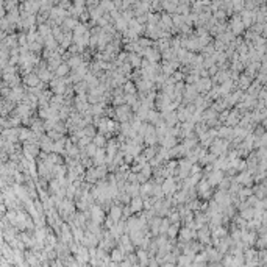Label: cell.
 I'll return each mask as SVG.
<instances>
[{
  "mask_svg": "<svg viewBox=\"0 0 267 267\" xmlns=\"http://www.w3.org/2000/svg\"><path fill=\"white\" fill-rule=\"evenodd\" d=\"M177 231H178V227L175 225V227H169L167 233H169V236H170V238H173V236L177 234Z\"/></svg>",
  "mask_w": 267,
  "mask_h": 267,
  "instance_id": "cell-20",
  "label": "cell"
},
{
  "mask_svg": "<svg viewBox=\"0 0 267 267\" xmlns=\"http://www.w3.org/2000/svg\"><path fill=\"white\" fill-rule=\"evenodd\" d=\"M92 113H95V114L102 113V106H97V105H95L94 108H92Z\"/></svg>",
  "mask_w": 267,
  "mask_h": 267,
  "instance_id": "cell-25",
  "label": "cell"
},
{
  "mask_svg": "<svg viewBox=\"0 0 267 267\" xmlns=\"http://www.w3.org/2000/svg\"><path fill=\"white\" fill-rule=\"evenodd\" d=\"M71 66H75V69H77L80 66V60H78V58H72V60H71Z\"/></svg>",
  "mask_w": 267,
  "mask_h": 267,
  "instance_id": "cell-23",
  "label": "cell"
},
{
  "mask_svg": "<svg viewBox=\"0 0 267 267\" xmlns=\"http://www.w3.org/2000/svg\"><path fill=\"white\" fill-rule=\"evenodd\" d=\"M38 75H39V78H41L42 81H49L50 77H52V75H50V69H49V71H45V69H41Z\"/></svg>",
  "mask_w": 267,
  "mask_h": 267,
  "instance_id": "cell-8",
  "label": "cell"
},
{
  "mask_svg": "<svg viewBox=\"0 0 267 267\" xmlns=\"http://www.w3.org/2000/svg\"><path fill=\"white\" fill-rule=\"evenodd\" d=\"M94 144L97 145V147H103L105 145V138H103V134H99V136H95V139H94Z\"/></svg>",
  "mask_w": 267,
  "mask_h": 267,
  "instance_id": "cell-13",
  "label": "cell"
},
{
  "mask_svg": "<svg viewBox=\"0 0 267 267\" xmlns=\"http://www.w3.org/2000/svg\"><path fill=\"white\" fill-rule=\"evenodd\" d=\"M138 256L142 259V264H145V262H147V259H145V253H144V251H139V253H138Z\"/></svg>",
  "mask_w": 267,
  "mask_h": 267,
  "instance_id": "cell-24",
  "label": "cell"
},
{
  "mask_svg": "<svg viewBox=\"0 0 267 267\" xmlns=\"http://www.w3.org/2000/svg\"><path fill=\"white\" fill-rule=\"evenodd\" d=\"M95 158V164H100V162L105 161V150H97V153L94 155Z\"/></svg>",
  "mask_w": 267,
  "mask_h": 267,
  "instance_id": "cell-7",
  "label": "cell"
},
{
  "mask_svg": "<svg viewBox=\"0 0 267 267\" xmlns=\"http://www.w3.org/2000/svg\"><path fill=\"white\" fill-rule=\"evenodd\" d=\"M39 75H34V73H30V75L25 77V84H28L30 88H34L39 84Z\"/></svg>",
  "mask_w": 267,
  "mask_h": 267,
  "instance_id": "cell-1",
  "label": "cell"
},
{
  "mask_svg": "<svg viewBox=\"0 0 267 267\" xmlns=\"http://www.w3.org/2000/svg\"><path fill=\"white\" fill-rule=\"evenodd\" d=\"M92 220L95 223H100L103 220V212L99 206H92Z\"/></svg>",
  "mask_w": 267,
  "mask_h": 267,
  "instance_id": "cell-2",
  "label": "cell"
},
{
  "mask_svg": "<svg viewBox=\"0 0 267 267\" xmlns=\"http://www.w3.org/2000/svg\"><path fill=\"white\" fill-rule=\"evenodd\" d=\"M142 200L141 199H138V197H134L133 199V202H131V211L133 212H136V211H141L142 209Z\"/></svg>",
  "mask_w": 267,
  "mask_h": 267,
  "instance_id": "cell-3",
  "label": "cell"
},
{
  "mask_svg": "<svg viewBox=\"0 0 267 267\" xmlns=\"http://www.w3.org/2000/svg\"><path fill=\"white\" fill-rule=\"evenodd\" d=\"M160 230H161V233H167V230H169V222H167V220H162V222H161Z\"/></svg>",
  "mask_w": 267,
  "mask_h": 267,
  "instance_id": "cell-17",
  "label": "cell"
},
{
  "mask_svg": "<svg viewBox=\"0 0 267 267\" xmlns=\"http://www.w3.org/2000/svg\"><path fill=\"white\" fill-rule=\"evenodd\" d=\"M125 89L128 91V94H134V86L131 83H128V84H125Z\"/></svg>",
  "mask_w": 267,
  "mask_h": 267,
  "instance_id": "cell-22",
  "label": "cell"
},
{
  "mask_svg": "<svg viewBox=\"0 0 267 267\" xmlns=\"http://www.w3.org/2000/svg\"><path fill=\"white\" fill-rule=\"evenodd\" d=\"M192 236H194V233H192L191 230H188V228L181 230V238L183 239H189V238H192Z\"/></svg>",
  "mask_w": 267,
  "mask_h": 267,
  "instance_id": "cell-14",
  "label": "cell"
},
{
  "mask_svg": "<svg viewBox=\"0 0 267 267\" xmlns=\"http://www.w3.org/2000/svg\"><path fill=\"white\" fill-rule=\"evenodd\" d=\"M86 152L89 153V156H94V155L95 153H97V149H95V145H88V150H86Z\"/></svg>",
  "mask_w": 267,
  "mask_h": 267,
  "instance_id": "cell-19",
  "label": "cell"
},
{
  "mask_svg": "<svg viewBox=\"0 0 267 267\" xmlns=\"http://www.w3.org/2000/svg\"><path fill=\"white\" fill-rule=\"evenodd\" d=\"M117 116H119L120 120H127V119H128V108H127V106L117 108Z\"/></svg>",
  "mask_w": 267,
  "mask_h": 267,
  "instance_id": "cell-4",
  "label": "cell"
},
{
  "mask_svg": "<svg viewBox=\"0 0 267 267\" xmlns=\"http://www.w3.org/2000/svg\"><path fill=\"white\" fill-rule=\"evenodd\" d=\"M122 256H123V251L122 250H114L113 253H111V258H113L114 261H120Z\"/></svg>",
  "mask_w": 267,
  "mask_h": 267,
  "instance_id": "cell-10",
  "label": "cell"
},
{
  "mask_svg": "<svg viewBox=\"0 0 267 267\" xmlns=\"http://www.w3.org/2000/svg\"><path fill=\"white\" fill-rule=\"evenodd\" d=\"M139 191H141V189H139V186H136V184H131V186H128V194L133 195V197H136Z\"/></svg>",
  "mask_w": 267,
  "mask_h": 267,
  "instance_id": "cell-12",
  "label": "cell"
},
{
  "mask_svg": "<svg viewBox=\"0 0 267 267\" xmlns=\"http://www.w3.org/2000/svg\"><path fill=\"white\" fill-rule=\"evenodd\" d=\"M177 119H178V114H175V113L167 114V117H166V120H167V125H173V123L177 122Z\"/></svg>",
  "mask_w": 267,
  "mask_h": 267,
  "instance_id": "cell-9",
  "label": "cell"
},
{
  "mask_svg": "<svg viewBox=\"0 0 267 267\" xmlns=\"http://www.w3.org/2000/svg\"><path fill=\"white\" fill-rule=\"evenodd\" d=\"M133 64H134V66L139 64V60H138V58H133Z\"/></svg>",
  "mask_w": 267,
  "mask_h": 267,
  "instance_id": "cell-26",
  "label": "cell"
},
{
  "mask_svg": "<svg viewBox=\"0 0 267 267\" xmlns=\"http://www.w3.org/2000/svg\"><path fill=\"white\" fill-rule=\"evenodd\" d=\"M73 236H75L77 239H80V241L83 239V233H81L80 228H73Z\"/></svg>",
  "mask_w": 267,
  "mask_h": 267,
  "instance_id": "cell-21",
  "label": "cell"
},
{
  "mask_svg": "<svg viewBox=\"0 0 267 267\" xmlns=\"http://www.w3.org/2000/svg\"><path fill=\"white\" fill-rule=\"evenodd\" d=\"M162 191L164 192H169V191H175V183H173L172 178H169L164 184H162Z\"/></svg>",
  "mask_w": 267,
  "mask_h": 267,
  "instance_id": "cell-5",
  "label": "cell"
},
{
  "mask_svg": "<svg viewBox=\"0 0 267 267\" xmlns=\"http://www.w3.org/2000/svg\"><path fill=\"white\" fill-rule=\"evenodd\" d=\"M141 192H142L144 195H147V194H152V186H150L149 183H145L144 186L141 188Z\"/></svg>",
  "mask_w": 267,
  "mask_h": 267,
  "instance_id": "cell-15",
  "label": "cell"
},
{
  "mask_svg": "<svg viewBox=\"0 0 267 267\" xmlns=\"http://www.w3.org/2000/svg\"><path fill=\"white\" fill-rule=\"evenodd\" d=\"M67 72H69V67H67V66H58V69H56V75L63 77V75H66Z\"/></svg>",
  "mask_w": 267,
  "mask_h": 267,
  "instance_id": "cell-11",
  "label": "cell"
},
{
  "mask_svg": "<svg viewBox=\"0 0 267 267\" xmlns=\"http://www.w3.org/2000/svg\"><path fill=\"white\" fill-rule=\"evenodd\" d=\"M120 216H122V209L119 206H114L113 209H111V217H113L116 222H117L119 219H120Z\"/></svg>",
  "mask_w": 267,
  "mask_h": 267,
  "instance_id": "cell-6",
  "label": "cell"
},
{
  "mask_svg": "<svg viewBox=\"0 0 267 267\" xmlns=\"http://www.w3.org/2000/svg\"><path fill=\"white\" fill-rule=\"evenodd\" d=\"M19 138H21V139H28V138H31V133H30V130H21Z\"/></svg>",
  "mask_w": 267,
  "mask_h": 267,
  "instance_id": "cell-16",
  "label": "cell"
},
{
  "mask_svg": "<svg viewBox=\"0 0 267 267\" xmlns=\"http://www.w3.org/2000/svg\"><path fill=\"white\" fill-rule=\"evenodd\" d=\"M64 149V142L63 141H58L56 144H53V150H56V152H63Z\"/></svg>",
  "mask_w": 267,
  "mask_h": 267,
  "instance_id": "cell-18",
  "label": "cell"
}]
</instances>
